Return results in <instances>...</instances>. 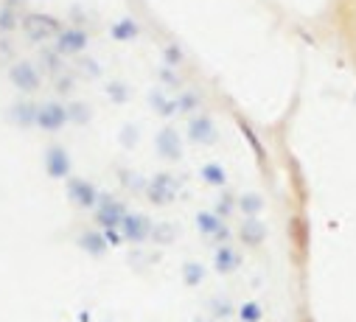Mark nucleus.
<instances>
[{"instance_id":"393cba45","label":"nucleus","mask_w":356,"mask_h":322,"mask_svg":"<svg viewBox=\"0 0 356 322\" xmlns=\"http://www.w3.org/2000/svg\"><path fill=\"white\" fill-rule=\"evenodd\" d=\"M230 204H233V202H230V196H225V199H219V202H216V216H227V213L233 211V208H230Z\"/></svg>"},{"instance_id":"b1692460","label":"nucleus","mask_w":356,"mask_h":322,"mask_svg":"<svg viewBox=\"0 0 356 322\" xmlns=\"http://www.w3.org/2000/svg\"><path fill=\"white\" fill-rule=\"evenodd\" d=\"M177 101V109H183V112H188L194 104H196V96L194 93H183L180 98H174Z\"/></svg>"},{"instance_id":"9b49d317","label":"nucleus","mask_w":356,"mask_h":322,"mask_svg":"<svg viewBox=\"0 0 356 322\" xmlns=\"http://www.w3.org/2000/svg\"><path fill=\"white\" fill-rule=\"evenodd\" d=\"M157 155L160 157H166V160H177L180 157V137H177V132L174 129H163L160 135H157Z\"/></svg>"},{"instance_id":"f8f14e48","label":"nucleus","mask_w":356,"mask_h":322,"mask_svg":"<svg viewBox=\"0 0 356 322\" xmlns=\"http://www.w3.org/2000/svg\"><path fill=\"white\" fill-rule=\"evenodd\" d=\"M239 239L244 241V247H261L264 239H266V227L258 219H247L242 232H239Z\"/></svg>"},{"instance_id":"1a4fd4ad","label":"nucleus","mask_w":356,"mask_h":322,"mask_svg":"<svg viewBox=\"0 0 356 322\" xmlns=\"http://www.w3.org/2000/svg\"><path fill=\"white\" fill-rule=\"evenodd\" d=\"M174 196H177V180L171 177V174H157L149 185V199L155 204H168Z\"/></svg>"},{"instance_id":"7ed1b4c3","label":"nucleus","mask_w":356,"mask_h":322,"mask_svg":"<svg viewBox=\"0 0 356 322\" xmlns=\"http://www.w3.org/2000/svg\"><path fill=\"white\" fill-rule=\"evenodd\" d=\"M99 191L93 183H87V180H79V177H71L68 180V199L76 204V208L81 211H96V204H99Z\"/></svg>"},{"instance_id":"aec40b11","label":"nucleus","mask_w":356,"mask_h":322,"mask_svg":"<svg viewBox=\"0 0 356 322\" xmlns=\"http://www.w3.org/2000/svg\"><path fill=\"white\" fill-rule=\"evenodd\" d=\"M152 239H155V241H160V244H168V241L174 239V230H171V224H155V230H152Z\"/></svg>"},{"instance_id":"20e7f679","label":"nucleus","mask_w":356,"mask_h":322,"mask_svg":"<svg viewBox=\"0 0 356 322\" xmlns=\"http://www.w3.org/2000/svg\"><path fill=\"white\" fill-rule=\"evenodd\" d=\"M9 79L20 93H37L40 84H42V76L31 62H14L12 70H9Z\"/></svg>"},{"instance_id":"dca6fc26","label":"nucleus","mask_w":356,"mask_h":322,"mask_svg":"<svg viewBox=\"0 0 356 322\" xmlns=\"http://www.w3.org/2000/svg\"><path fill=\"white\" fill-rule=\"evenodd\" d=\"M37 107H40V104H28V101L17 104V107L12 109L14 121H17L20 126H37Z\"/></svg>"},{"instance_id":"f257e3e1","label":"nucleus","mask_w":356,"mask_h":322,"mask_svg":"<svg viewBox=\"0 0 356 322\" xmlns=\"http://www.w3.org/2000/svg\"><path fill=\"white\" fill-rule=\"evenodd\" d=\"M127 219V208L115 196H99V204H96V222L101 224V230L112 232L124 224Z\"/></svg>"},{"instance_id":"412c9836","label":"nucleus","mask_w":356,"mask_h":322,"mask_svg":"<svg viewBox=\"0 0 356 322\" xmlns=\"http://www.w3.org/2000/svg\"><path fill=\"white\" fill-rule=\"evenodd\" d=\"M239 314H242V319H244V322H258V319H261V306L250 300V303H244V306H242V311H239Z\"/></svg>"},{"instance_id":"5701e85b","label":"nucleus","mask_w":356,"mask_h":322,"mask_svg":"<svg viewBox=\"0 0 356 322\" xmlns=\"http://www.w3.org/2000/svg\"><path fill=\"white\" fill-rule=\"evenodd\" d=\"M202 267H196V263H186V283L188 286H196V283H202Z\"/></svg>"},{"instance_id":"6ab92c4d","label":"nucleus","mask_w":356,"mask_h":322,"mask_svg":"<svg viewBox=\"0 0 356 322\" xmlns=\"http://www.w3.org/2000/svg\"><path fill=\"white\" fill-rule=\"evenodd\" d=\"M68 107V118L76 121V124H84L87 118H90V107H84V104H65Z\"/></svg>"},{"instance_id":"a211bd4d","label":"nucleus","mask_w":356,"mask_h":322,"mask_svg":"<svg viewBox=\"0 0 356 322\" xmlns=\"http://www.w3.org/2000/svg\"><path fill=\"white\" fill-rule=\"evenodd\" d=\"M239 204H242V211L250 216V219H255L258 213H261V208H264V199H261V193H244L242 199H239Z\"/></svg>"},{"instance_id":"ddd939ff","label":"nucleus","mask_w":356,"mask_h":322,"mask_svg":"<svg viewBox=\"0 0 356 322\" xmlns=\"http://www.w3.org/2000/svg\"><path fill=\"white\" fill-rule=\"evenodd\" d=\"M196 224H199V230L205 232V236H214V239H222V241L227 239V227L222 224V219L216 213H199Z\"/></svg>"},{"instance_id":"0eeeda50","label":"nucleus","mask_w":356,"mask_h":322,"mask_svg":"<svg viewBox=\"0 0 356 322\" xmlns=\"http://www.w3.org/2000/svg\"><path fill=\"white\" fill-rule=\"evenodd\" d=\"M87 45V34L81 28H65V31H59V40H56V53L59 56H76L81 53Z\"/></svg>"},{"instance_id":"6e6552de","label":"nucleus","mask_w":356,"mask_h":322,"mask_svg":"<svg viewBox=\"0 0 356 322\" xmlns=\"http://www.w3.org/2000/svg\"><path fill=\"white\" fill-rule=\"evenodd\" d=\"M45 171H48V177H53V180H65L71 174V157H68V152L62 149V146H51V149H48Z\"/></svg>"},{"instance_id":"f3484780","label":"nucleus","mask_w":356,"mask_h":322,"mask_svg":"<svg viewBox=\"0 0 356 322\" xmlns=\"http://www.w3.org/2000/svg\"><path fill=\"white\" fill-rule=\"evenodd\" d=\"M199 177L207 183V185H225V168L219 165V163H207L202 171H199Z\"/></svg>"},{"instance_id":"423d86ee","label":"nucleus","mask_w":356,"mask_h":322,"mask_svg":"<svg viewBox=\"0 0 356 322\" xmlns=\"http://www.w3.org/2000/svg\"><path fill=\"white\" fill-rule=\"evenodd\" d=\"M121 230H124V239H127V241L140 244V241H146V239H152L155 224H152L149 219H146L143 213H127Z\"/></svg>"},{"instance_id":"f03ea898","label":"nucleus","mask_w":356,"mask_h":322,"mask_svg":"<svg viewBox=\"0 0 356 322\" xmlns=\"http://www.w3.org/2000/svg\"><path fill=\"white\" fill-rule=\"evenodd\" d=\"M68 107L59 104V101H45L37 107V126L45 132H59L68 124Z\"/></svg>"},{"instance_id":"9d476101","label":"nucleus","mask_w":356,"mask_h":322,"mask_svg":"<svg viewBox=\"0 0 356 322\" xmlns=\"http://www.w3.org/2000/svg\"><path fill=\"white\" fill-rule=\"evenodd\" d=\"M188 135L196 143H214L216 140V124H214V118H207V115H194L191 124H188Z\"/></svg>"},{"instance_id":"39448f33","label":"nucleus","mask_w":356,"mask_h":322,"mask_svg":"<svg viewBox=\"0 0 356 322\" xmlns=\"http://www.w3.org/2000/svg\"><path fill=\"white\" fill-rule=\"evenodd\" d=\"M23 31L31 42H42L48 37H56L59 34V23L53 17H42V14H28L23 20Z\"/></svg>"},{"instance_id":"4468645a","label":"nucleus","mask_w":356,"mask_h":322,"mask_svg":"<svg viewBox=\"0 0 356 322\" xmlns=\"http://www.w3.org/2000/svg\"><path fill=\"white\" fill-rule=\"evenodd\" d=\"M239 263H242L239 252H233L230 247H222V250L216 252V258H214V267H216L222 275H230V272H236V269H239Z\"/></svg>"},{"instance_id":"2eb2a0df","label":"nucleus","mask_w":356,"mask_h":322,"mask_svg":"<svg viewBox=\"0 0 356 322\" xmlns=\"http://www.w3.org/2000/svg\"><path fill=\"white\" fill-rule=\"evenodd\" d=\"M79 244L90 255H101L107 250V239H104V232H99V230H87L84 236L79 239Z\"/></svg>"},{"instance_id":"4be33fe9","label":"nucleus","mask_w":356,"mask_h":322,"mask_svg":"<svg viewBox=\"0 0 356 322\" xmlns=\"http://www.w3.org/2000/svg\"><path fill=\"white\" fill-rule=\"evenodd\" d=\"M138 34V28H135V23L129 25V23H121V25H115V31H112V37L115 40H132Z\"/></svg>"}]
</instances>
